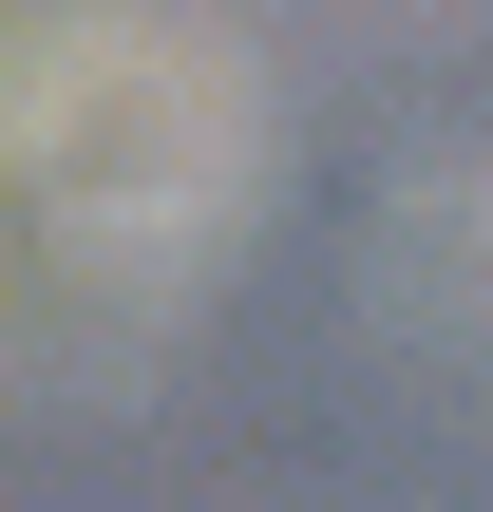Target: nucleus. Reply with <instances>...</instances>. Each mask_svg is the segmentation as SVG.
<instances>
[{"label": "nucleus", "instance_id": "nucleus-1", "mask_svg": "<svg viewBox=\"0 0 493 512\" xmlns=\"http://www.w3.org/2000/svg\"><path fill=\"white\" fill-rule=\"evenodd\" d=\"M0 171H19V209H38L57 247L171 266V247H209V228L247 209V171H266V76H247V38H228L209 0H76V19H38L19 76H0Z\"/></svg>", "mask_w": 493, "mask_h": 512}]
</instances>
